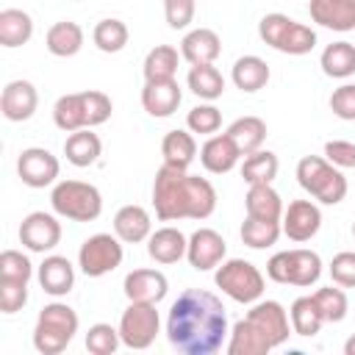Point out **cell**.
I'll return each mask as SVG.
<instances>
[{"instance_id": "cell-1", "label": "cell", "mask_w": 355, "mask_h": 355, "mask_svg": "<svg viewBox=\"0 0 355 355\" xmlns=\"http://www.w3.org/2000/svg\"><path fill=\"white\" fill-rule=\"evenodd\" d=\"M227 313L216 294L186 288L169 308L166 338L183 355H214L227 336Z\"/></svg>"}, {"instance_id": "cell-2", "label": "cell", "mask_w": 355, "mask_h": 355, "mask_svg": "<svg viewBox=\"0 0 355 355\" xmlns=\"http://www.w3.org/2000/svg\"><path fill=\"white\" fill-rule=\"evenodd\" d=\"M153 205L161 222L175 219H208L216 208V189L189 169L164 164L153 180Z\"/></svg>"}, {"instance_id": "cell-3", "label": "cell", "mask_w": 355, "mask_h": 355, "mask_svg": "<svg viewBox=\"0 0 355 355\" xmlns=\"http://www.w3.org/2000/svg\"><path fill=\"white\" fill-rule=\"evenodd\" d=\"M75 333H78V313L67 302H50L39 311L33 327V347L42 355H58L72 344Z\"/></svg>"}, {"instance_id": "cell-4", "label": "cell", "mask_w": 355, "mask_h": 355, "mask_svg": "<svg viewBox=\"0 0 355 355\" xmlns=\"http://www.w3.org/2000/svg\"><path fill=\"white\" fill-rule=\"evenodd\" d=\"M297 183L322 205H338L347 197V178L322 155H305L297 164Z\"/></svg>"}, {"instance_id": "cell-5", "label": "cell", "mask_w": 355, "mask_h": 355, "mask_svg": "<svg viewBox=\"0 0 355 355\" xmlns=\"http://www.w3.org/2000/svg\"><path fill=\"white\" fill-rule=\"evenodd\" d=\"M50 205L58 216L72 222H94L103 214V194L83 180H58L50 191Z\"/></svg>"}, {"instance_id": "cell-6", "label": "cell", "mask_w": 355, "mask_h": 355, "mask_svg": "<svg viewBox=\"0 0 355 355\" xmlns=\"http://www.w3.org/2000/svg\"><path fill=\"white\" fill-rule=\"evenodd\" d=\"M258 36L263 39V44L275 47L277 53H288V55H305L316 47V31L286 17V14H266L258 22Z\"/></svg>"}, {"instance_id": "cell-7", "label": "cell", "mask_w": 355, "mask_h": 355, "mask_svg": "<svg viewBox=\"0 0 355 355\" xmlns=\"http://www.w3.org/2000/svg\"><path fill=\"white\" fill-rule=\"evenodd\" d=\"M266 275L283 286H313L322 277V258L313 250L297 247L275 252L266 263Z\"/></svg>"}, {"instance_id": "cell-8", "label": "cell", "mask_w": 355, "mask_h": 355, "mask_svg": "<svg viewBox=\"0 0 355 355\" xmlns=\"http://www.w3.org/2000/svg\"><path fill=\"white\" fill-rule=\"evenodd\" d=\"M216 286L236 302L241 305H252L261 300L263 294V275L258 272V266H252L250 261L244 258H230V261H222L216 266V275H214Z\"/></svg>"}, {"instance_id": "cell-9", "label": "cell", "mask_w": 355, "mask_h": 355, "mask_svg": "<svg viewBox=\"0 0 355 355\" xmlns=\"http://www.w3.org/2000/svg\"><path fill=\"white\" fill-rule=\"evenodd\" d=\"M122 239L114 233H94L78 250V266L86 277H103L122 263Z\"/></svg>"}, {"instance_id": "cell-10", "label": "cell", "mask_w": 355, "mask_h": 355, "mask_svg": "<svg viewBox=\"0 0 355 355\" xmlns=\"http://www.w3.org/2000/svg\"><path fill=\"white\" fill-rule=\"evenodd\" d=\"M161 330V316L155 302H130L119 316L122 344L130 349H147Z\"/></svg>"}, {"instance_id": "cell-11", "label": "cell", "mask_w": 355, "mask_h": 355, "mask_svg": "<svg viewBox=\"0 0 355 355\" xmlns=\"http://www.w3.org/2000/svg\"><path fill=\"white\" fill-rule=\"evenodd\" d=\"M247 319L261 330V336L272 344V349H275V347H280V344H286V341H288V336L294 333V330H291V319H288L286 308H283L280 302H275V300L255 302V305L247 311Z\"/></svg>"}, {"instance_id": "cell-12", "label": "cell", "mask_w": 355, "mask_h": 355, "mask_svg": "<svg viewBox=\"0 0 355 355\" xmlns=\"http://www.w3.org/2000/svg\"><path fill=\"white\" fill-rule=\"evenodd\" d=\"M58 158L44 147H28L17 158V175L31 189H44L58 178Z\"/></svg>"}, {"instance_id": "cell-13", "label": "cell", "mask_w": 355, "mask_h": 355, "mask_svg": "<svg viewBox=\"0 0 355 355\" xmlns=\"http://www.w3.org/2000/svg\"><path fill=\"white\" fill-rule=\"evenodd\" d=\"M19 241L31 252H50L61 241V222L53 214L33 211L19 225Z\"/></svg>"}, {"instance_id": "cell-14", "label": "cell", "mask_w": 355, "mask_h": 355, "mask_svg": "<svg viewBox=\"0 0 355 355\" xmlns=\"http://www.w3.org/2000/svg\"><path fill=\"white\" fill-rule=\"evenodd\" d=\"M280 227L291 241H311L322 227V211L311 200H294L283 211Z\"/></svg>"}, {"instance_id": "cell-15", "label": "cell", "mask_w": 355, "mask_h": 355, "mask_svg": "<svg viewBox=\"0 0 355 355\" xmlns=\"http://www.w3.org/2000/svg\"><path fill=\"white\" fill-rule=\"evenodd\" d=\"M225 252H227V244L214 227H200L189 236L186 258L197 272H208V269L219 266L225 261Z\"/></svg>"}, {"instance_id": "cell-16", "label": "cell", "mask_w": 355, "mask_h": 355, "mask_svg": "<svg viewBox=\"0 0 355 355\" xmlns=\"http://www.w3.org/2000/svg\"><path fill=\"white\" fill-rule=\"evenodd\" d=\"M122 288L130 302H155L158 305L169 291V280L158 269H133L125 275Z\"/></svg>"}, {"instance_id": "cell-17", "label": "cell", "mask_w": 355, "mask_h": 355, "mask_svg": "<svg viewBox=\"0 0 355 355\" xmlns=\"http://www.w3.org/2000/svg\"><path fill=\"white\" fill-rule=\"evenodd\" d=\"M39 105V94L36 86L31 80H11L6 83L3 94H0V111L8 122H25L33 116Z\"/></svg>"}, {"instance_id": "cell-18", "label": "cell", "mask_w": 355, "mask_h": 355, "mask_svg": "<svg viewBox=\"0 0 355 355\" xmlns=\"http://www.w3.org/2000/svg\"><path fill=\"white\" fill-rule=\"evenodd\" d=\"M183 100V92L178 86V80H144V89H141V105L150 116H172L178 111Z\"/></svg>"}, {"instance_id": "cell-19", "label": "cell", "mask_w": 355, "mask_h": 355, "mask_svg": "<svg viewBox=\"0 0 355 355\" xmlns=\"http://www.w3.org/2000/svg\"><path fill=\"white\" fill-rule=\"evenodd\" d=\"M308 14L322 28H330L338 33L355 31V3L349 0H311Z\"/></svg>"}, {"instance_id": "cell-20", "label": "cell", "mask_w": 355, "mask_h": 355, "mask_svg": "<svg viewBox=\"0 0 355 355\" xmlns=\"http://www.w3.org/2000/svg\"><path fill=\"white\" fill-rule=\"evenodd\" d=\"M39 286L42 291H47L50 297H64L72 291L75 286V266L69 263V258L64 255H47L42 263H39Z\"/></svg>"}, {"instance_id": "cell-21", "label": "cell", "mask_w": 355, "mask_h": 355, "mask_svg": "<svg viewBox=\"0 0 355 355\" xmlns=\"http://www.w3.org/2000/svg\"><path fill=\"white\" fill-rule=\"evenodd\" d=\"M219 53H222V42H219L216 31H211V28H194L180 42V55L191 67H197V64H214L219 58Z\"/></svg>"}, {"instance_id": "cell-22", "label": "cell", "mask_w": 355, "mask_h": 355, "mask_svg": "<svg viewBox=\"0 0 355 355\" xmlns=\"http://www.w3.org/2000/svg\"><path fill=\"white\" fill-rule=\"evenodd\" d=\"M241 153L236 147V141L227 136V133H219V136H211L202 147H200V161L202 166L211 172V175H225L230 172L236 164H239Z\"/></svg>"}, {"instance_id": "cell-23", "label": "cell", "mask_w": 355, "mask_h": 355, "mask_svg": "<svg viewBox=\"0 0 355 355\" xmlns=\"http://www.w3.org/2000/svg\"><path fill=\"white\" fill-rule=\"evenodd\" d=\"M186 247H189V239L178 227H169V225L158 227L147 239V255L155 263H178L180 258H186Z\"/></svg>"}, {"instance_id": "cell-24", "label": "cell", "mask_w": 355, "mask_h": 355, "mask_svg": "<svg viewBox=\"0 0 355 355\" xmlns=\"http://www.w3.org/2000/svg\"><path fill=\"white\" fill-rule=\"evenodd\" d=\"M114 233L125 244H139V241L150 239L153 219H150L147 208H141V205H122L116 211V216H114Z\"/></svg>"}, {"instance_id": "cell-25", "label": "cell", "mask_w": 355, "mask_h": 355, "mask_svg": "<svg viewBox=\"0 0 355 355\" xmlns=\"http://www.w3.org/2000/svg\"><path fill=\"white\" fill-rule=\"evenodd\" d=\"M247 216L252 219H266V222H280L283 219V200L272 189V183H252L244 197Z\"/></svg>"}, {"instance_id": "cell-26", "label": "cell", "mask_w": 355, "mask_h": 355, "mask_svg": "<svg viewBox=\"0 0 355 355\" xmlns=\"http://www.w3.org/2000/svg\"><path fill=\"white\" fill-rule=\"evenodd\" d=\"M103 153V141L97 133H92V128H80L72 130L64 141V155L72 166H92Z\"/></svg>"}, {"instance_id": "cell-27", "label": "cell", "mask_w": 355, "mask_h": 355, "mask_svg": "<svg viewBox=\"0 0 355 355\" xmlns=\"http://www.w3.org/2000/svg\"><path fill=\"white\" fill-rule=\"evenodd\" d=\"M44 44L53 55L69 58V55L80 53V47H83V28L72 19H61L55 25H50V31L44 36Z\"/></svg>"}, {"instance_id": "cell-28", "label": "cell", "mask_w": 355, "mask_h": 355, "mask_svg": "<svg viewBox=\"0 0 355 355\" xmlns=\"http://www.w3.org/2000/svg\"><path fill=\"white\" fill-rule=\"evenodd\" d=\"M272 344L261 336V330L244 316L233 324L230 341H227V355H266Z\"/></svg>"}, {"instance_id": "cell-29", "label": "cell", "mask_w": 355, "mask_h": 355, "mask_svg": "<svg viewBox=\"0 0 355 355\" xmlns=\"http://www.w3.org/2000/svg\"><path fill=\"white\" fill-rule=\"evenodd\" d=\"M33 36V19L22 8H3L0 11V44L3 47H22Z\"/></svg>"}, {"instance_id": "cell-30", "label": "cell", "mask_w": 355, "mask_h": 355, "mask_svg": "<svg viewBox=\"0 0 355 355\" xmlns=\"http://www.w3.org/2000/svg\"><path fill=\"white\" fill-rule=\"evenodd\" d=\"M225 133L236 141L241 155H250V153L263 147V141H266V122L261 116H239L236 122H230V128Z\"/></svg>"}, {"instance_id": "cell-31", "label": "cell", "mask_w": 355, "mask_h": 355, "mask_svg": "<svg viewBox=\"0 0 355 355\" xmlns=\"http://www.w3.org/2000/svg\"><path fill=\"white\" fill-rule=\"evenodd\" d=\"M236 89L252 94L258 89H263L269 83V64L258 55H241L236 64H233V72H230Z\"/></svg>"}, {"instance_id": "cell-32", "label": "cell", "mask_w": 355, "mask_h": 355, "mask_svg": "<svg viewBox=\"0 0 355 355\" xmlns=\"http://www.w3.org/2000/svg\"><path fill=\"white\" fill-rule=\"evenodd\" d=\"M161 155H164V164L189 169L191 161L197 158V141L189 130H169L161 141Z\"/></svg>"}, {"instance_id": "cell-33", "label": "cell", "mask_w": 355, "mask_h": 355, "mask_svg": "<svg viewBox=\"0 0 355 355\" xmlns=\"http://www.w3.org/2000/svg\"><path fill=\"white\" fill-rule=\"evenodd\" d=\"M288 319H291V330L297 336H302V338H313L324 324V316H322V311H319L313 297H297L291 302Z\"/></svg>"}, {"instance_id": "cell-34", "label": "cell", "mask_w": 355, "mask_h": 355, "mask_svg": "<svg viewBox=\"0 0 355 355\" xmlns=\"http://www.w3.org/2000/svg\"><path fill=\"white\" fill-rule=\"evenodd\" d=\"M319 64H322V72L327 78L344 80V78L355 75V44H349V42H333V44H327L322 50Z\"/></svg>"}, {"instance_id": "cell-35", "label": "cell", "mask_w": 355, "mask_h": 355, "mask_svg": "<svg viewBox=\"0 0 355 355\" xmlns=\"http://www.w3.org/2000/svg\"><path fill=\"white\" fill-rule=\"evenodd\" d=\"M180 53L172 44H155L144 58V80H172L178 75Z\"/></svg>"}, {"instance_id": "cell-36", "label": "cell", "mask_w": 355, "mask_h": 355, "mask_svg": "<svg viewBox=\"0 0 355 355\" xmlns=\"http://www.w3.org/2000/svg\"><path fill=\"white\" fill-rule=\"evenodd\" d=\"M186 83H189V89L200 100H216L225 92V78H222V72L214 64H197V67H191Z\"/></svg>"}, {"instance_id": "cell-37", "label": "cell", "mask_w": 355, "mask_h": 355, "mask_svg": "<svg viewBox=\"0 0 355 355\" xmlns=\"http://www.w3.org/2000/svg\"><path fill=\"white\" fill-rule=\"evenodd\" d=\"M53 122L55 128L72 133V130H80V128H89L86 125V111H83V97L80 92H72V94H61L53 105Z\"/></svg>"}, {"instance_id": "cell-38", "label": "cell", "mask_w": 355, "mask_h": 355, "mask_svg": "<svg viewBox=\"0 0 355 355\" xmlns=\"http://www.w3.org/2000/svg\"><path fill=\"white\" fill-rule=\"evenodd\" d=\"M277 169H280V164H277V155H275V153H269V150H255V153H250V155L244 158V164H241V178H244L247 186H252V183H272V180L277 178Z\"/></svg>"}, {"instance_id": "cell-39", "label": "cell", "mask_w": 355, "mask_h": 355, "mask_svg": "<svg viewBox=\"0 0 355 355\" xmlns=\"http://www.w3.org/2000/svg\"><path fill=\"white\" fill-rule=\"evenodd\" d=\"M239 233H241V241H244L247 247H252V250H266V247L277 244L283 227H280V222H266V219H252V216H247V219L241 222V230H239Z\"/></svg>"}, {"instance_id": "cell-40", "label": "cell", "mask_w": 355, "mask_h": 355, "mask_svg": "<svg viewBox=\"0 0 355 355\" xmlns=\"http://www.w3.org/2000/svg\"><path fill=\"white\" fill-rule=\"evenodd\" d=\"M92 39H94L97 50H103V53H119V50L128 44L130 31H128V25H125L122 19H114V17H111V19H100V22L94 25Z\"/></svg>"}, {"instance_id": "cell-41", "label": "cell", "mask_w": 355, "mask_h": 355, "mask_svg": "<svg viewBox=\"0 0 355 355\" xmlns=\"http://www.w3.org/2000/svg\"><path fill=\"white\" fill-rule=\"evenodd\" d=\"M119 344H122L119 327H111V324H105V322L92 324L89 333H86V349H89L92 355H114Z\"/></svg>"}, {"instance_id": "cell-42", "label": "cell", "mask_w": 355, "mask_h": 355, "mask_svg": "<svg viewBox=\"0 0 355 355\" xmlns=\"http://www.w3.org/2000/svg\"><path fill=\"white\" fill-rule=\"evenodd\" d=\"M186 128L191 133H202V136H211L222 128V114L216 105L211 103H202V105H194L189 114H186Z\"/></svg>"}, {"instance_id": "cell-43", "label": "cell", "mask_w": 355, "mask_h": 355, "mask_svg": "<svg viewBox=\"0 0 355 355\" xmlns=\"http://www.w3.org/2000/svg\"><path fill=\"white\" fill-rule=\"evenodd\" d=\"M313 300H316V305H319L324 322H341V319L347 316V311H349L347 294H344L341 288H333V286L319 288V291L313 294Z\"/></svg>"}, {"instance_id": "cell-44", "label": "cell", "mask_w": 355, "mask_h": 355, "mask_svg": "<svg viewBox=\"0 0 355 355\" xmlns=\"http://www.w3.org/2000/svg\"><path fill=\"white\" fill-rule=\"evenodd\" d=\"M80 97H83V111H86V125H89V128L108 122V116H111V111H114L108 94L89 89V92H80Z\"/></svg>"}, {"instance_id": "cell-45", "label": "cell", "mask_w": 355, "mask_h": 355, "mask_svg": "<svg viewBox=\"0 0 355 355\" xmlns=\"http://www.w3.org/2000/svg\"><path fill=\"white\" fill-rule=\"evenodd\" d=\"M0 277L8 280H31L33 277V263L28 255H22L19 250H6L0 255Z\"/></svg>"}, {"instance_id": "cell-46", "label": "cell", "mask_w": 355, "mask_h": 355, "mask_svg": "<svg viewBox=\"0 0 355 355\" xmlns=\"http://www.w3.org/2000/svg\"><path fill=\"white\" fill-rule=\"evenodd\" d=\"M25 302H28V283L0 277V311L3 313H17V311H22Z\"/></svg>"}, {"instance_id": "cell-47", "label": "cell", "mask_w": 355, "mask_h": 355, "mask_svg": "<svg viewBox=\"0 0 355 355\" xmlns=\"http://www.w3.org/2000/svg\"><path fill=\"white\" fill-rule=\"evenodd\" d=\"M197 0H164V17L172 31H183L194 22Z\"/></svg>"}, {"instance_id": "cell-48", "label": "cell", "mask_w": 355, "mask_h": 355, "mask_svg": "<svg viewBox=\"0 0 355 355\" xmlns=\"http://www.w3.org/2000/svg\"><path fill=\"white\" fill-rule=\"evenodd\" d=\"M327 269H330V277H333L336 286H341V288H352L355 286V252L344 250V252L333 255Z\"/></svg>"}, {"instance_id": "cell-49", "label": "cell", "mask_w": 355, "mask_h": 355, "mask_svg": "<svg viewBox=\"0 0 355 355\" xmlns=\"http://www.w3.org/2000/svg\"><path fill=\"white\" fill-rule=\"evenodd\" d=\"M330 111L338 119L355 122V83H344L330 94Z\"/></svg>"}, {"instance_id": "cell-50", "label": "cell", "mask_w": 355, "mask_h": 355, "mask_svg": "<svg viewBox=\"0 0 355 355\" xmlns=\"http://www.w3.org/2000/svg\"><path fill=\"white\" fill-rule=\"evenodd\" d=\"M324 158L338 169H355V144L344 139H333L324 144Z\"/></svg>"}, {"instance_id": "cell-51", "label": "cell", "mask_w": 355, "mask_h": 355, "mask_svg": "<svg viewBox=\"0 0 355 355\" xmlns=\"http://www.w3.org/2000/svg\"><path fill=\"white\" fill-rule=\"evenodd\" d=\"M344 355H355V336L347 338V344H344Z\"/></svg>"}, {"instance_id": "cell-52", "label": "cell", "mask_w": 355, "mask_h": 355, "mask_svg": "<svg viewBox=\"0 0 355 355\" xmlns=\"http://www.w3.org/2000/svg\"><path fill=\"white\" fill-rule=\"evenodd\" d=\"M352 236H355V222H352Z\"/></svg>"}, {"instance_id": "cell-53", "label": "cell", "mask_w": 355, "mask_h": 355, "mask_svg": "<svg viewBox=\"0 0 355 355\" xmlns=\"http://www.w3.org/2000/svg\"><path fill=\"white\" fill-rule=\"evenodd\" d=\"M349 3H355V0H349Z\"/></svg>"}]
</instances>
